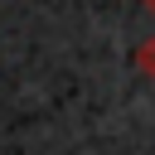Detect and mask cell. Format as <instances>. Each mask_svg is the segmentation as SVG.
I'll list each match as a JSON object with an SVG mask.
<instances>
[{
	"instance_id": "obj_2",
	"label": "cell",
	"mask_w": 155,
	"mask_h": 155,
	"mask_svg": "<svg viewBox=\"0 0 155 155\" xmlns=\"http://www.w3.org/2000/svg\"><path fill=\"white\" fill-rule=\"evenodd\" d=\"M140 10H150V15H155V0H140Z\"/></svg>"
},
{
	"instance_id": "obj_1",
	"label": "cell",
	"mask_w": 155,
	"mask_h": 155,
	"mask_svg": "<svg viewBox=\"0 0 155 155\" xmlns=\"http://www.w3.org/2000/svg\"><path fill=\"white\" fill-rule=\"evenodd\" d=\"M136 68H140L145 78H155V39H145V44L136 48Z\"/></svg>"
}]
</instances>
